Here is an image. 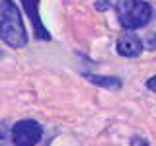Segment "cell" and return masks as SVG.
<instances>
[{
	"mask_svg": "<svg viewBox=\"0 0 156 146\" xmlns=\"http://www.w3.org/2000/svg\"><path fill=\"white\" fill-rule=\"evenodd\" d=\"M109 6H111L109 0H98V2H96V10H100V12H101V10H107Z\"/></svg>",
	"mask_w": 156,
	"mask_h": 146,
	"instance_id": "52a82bcc",
	"label": "cell"
},
{
	"mask_svg": "<svg viewBox=\"0 0 156 146\" xmlns=\"http://www.w3.org/2000/svg\"><path fill=\"white\" fill-rule=\"evenodd\" d=\"M43 138V127L33 119H22L12 127L14 146H35Z\"/></svg>",
	"mask_w": 156,
	"mask_h": 146,
	"instance_id": "3957f363",
	"label": "cell"
},
{
	"mask_svg": "<svg viewBox=\"0 0 156 146\" xmlns=\"http://www.w3.org/2000/svg\"><path fill=\"white\" fill-rule=\"evenodd\" d=\"M92 84L96 86H101V88H107V90H119L121 88V78L117 76H98V74H84Z\"/></svg>",
	"mask_w": 156,
	"mask_h": 146,
	"instance_id": "8992f818",
	"label": "cell"
},
{
	"mask_svg": "<svg viewBox=\"0 0 156 146\" xmlns=\"http://www.w3.org/2000/svg\"><path fill=\"white\" fill-rule=\"evenodd\" d=\"M20 2H22L29 22L33 26V37L39 41H51V33L47 31V27L41 22V16H39V0H20Z\"/></svg>",
	"mask_w": 156,
	"mask_h": 146,
	"instance_id": "277c9868",
	"label": "cell"
},
{
	"mask_svg": "<svg viewBox=\"0 0 156 146\" xmlns=\"http://www.w3.org/2000/svg\"><path fill=\"white\" fill-rule=\"evenodd\" d=\"M0 35L2 41L12 49H22L27 45V31L14 0H0Z\"/></svg>",
	"mask_w": 156,
	"mask_h": 146,
	"instance_id": "6da1fadb",
	"label": "cell"
},
{
	"mask_svg": "<svg viewBox=\"0 0 156 146\" xmlns=\"http://www.w3.org/2000/svg\"><path fill=\"white\" fill-rule=\"evenodd\" d=\"M146 88H148L150 92H154V94H156V74L150 76L148 80H146Z\"/></svg>",
	"mask_w": 156,
	"mask_h": 146,
	"instance_id": "ba28073f",
	"label": "cell"
},
{
	"mask_svg": "<svg viewBox=\"0 0 156 146\" xmlns=\"http://www.w3.org/2000/svg\"><path fill=\"white\" fill-rule=\"evenodd\" d=\"M148 49H156V35H150V39H148Z\"/></svg>",
	"mask_w": 156,
	"mask_h": 146,
	"instance_id": "9c48e42d",
	"label": "cell"
},
{
	"mask_svg": "<svg viewBox=\"0 0 156 146\" xmlns=\"http://www.w3.org/2000/svg\"><path fill=\"white\" fill-rule=\"evenodd\" d=\"M115 10L121 27L129 31L144 27L152 18V6L146 0H119Z\"/></svg>",
	"mask_w": 156,
	"mask_h": 146,
	"instance_id": "7a4b0ae2",
	"label": "cell"
},
{
	"mask_svg": "<svg viewBox=\"0 0 156 146\" xmlns=\"http://www.w3.org/2000/svg\"><path fill=\"white\" fill-rule=\"evenodd\" d=\"M115 49H117V53L125 58H136V57L143 55L144 45L136 35H133V33H123V35L117 39Z\"/></svg>",
	"mask_w": 156,
	"mask_h": 146,
	"instance_id": "5b68a950",
	"label": "cell"
}]
</instances>
